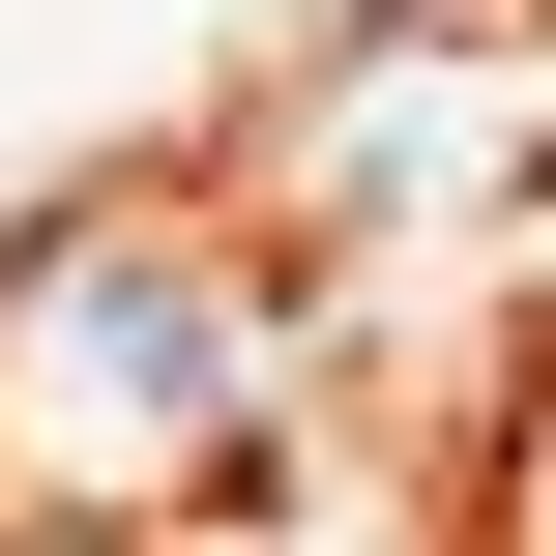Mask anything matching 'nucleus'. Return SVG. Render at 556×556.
Segmentation results:
<instances>
[{
    "label": "nucleus",
    "mask_w": 556,
    "mask_h": 556,
    "mask_svg": "<svg viewBox=\"0 0 556 556\" xmlns=\"http://www.w3.org/2000/svg\"><path fill=\"white\" fill-rule=\"evenodd\" d=\"M235 381H264V352H235V293H176V264H59V323H29V440H59V469H176Z\"/></svg>",
    "instance_id": "f257e3e1"
}]
</instances>
